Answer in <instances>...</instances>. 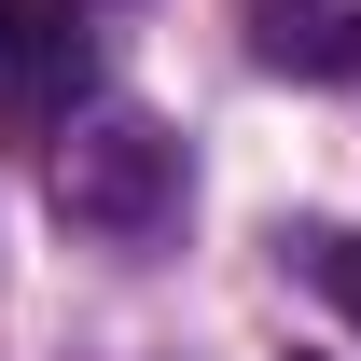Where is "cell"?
I'll return each instance as SVG.
<instances>
[{
  "label": "cell",
  "mask_w": 361,
  "mask_h": 361,
  "mask_svg": "<svg viewBox=\"0 0 361 361\" xmlns=\"http://www.w3.org/2000/svg\"><path fill=\"white\" fill-rule=\"evenodd\" d=\"M167 180H180V139L153 111H84V126L56 139V209L97 223V236H139L167 209Z\"/></svg>",
  "instance_id": "cell-1"
},
{
  "label": "cell",
  "mask_w": 361,
  "mask_h": 361,
  "mask_svg": "<svg viewBox=\"0 0 361 361\" xmlns=\"http://www.w3.org/2000/svg\"><path fill=\"white\" fill-rule=\"evenodd\" d=\"M84 97V0H0V111L56 126Z\"/></svg>",
  "instance_id": "cell-2"
},
{
  "label": "cell",
  "mask_w": 361,
  "mask_h": 361,
  "mask_svg": "<svg viewBox=\"0 0 361 361\" xmlns=\"http://www.w3.org/2000/svg\"><path fill=\"white\" fill-rule=\"evenodd\" d=\"M264 70L348 84V70H361V14H264Z\"/></svg>",
  "instance_id": "cell-3"
},
{
  "label": "cell",
  "mask_w": 361,
  "mask_h": 361,
  "mask_svg": "<svg viewBox=\"0 0 361 361\" xmlns=\"http://www.w3.org/2000/svg\"><path fill=\"white\" fill-rule=\"evenodd\" d=\"M292 250H306V278H319V292L361 319V236H292Z\"/></svg>",
  "instance_id": "cell-4"
}]
</instances>
